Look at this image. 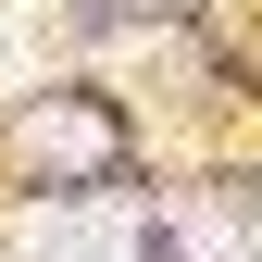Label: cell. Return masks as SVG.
Returning <instances> with one entry per match:
<instances>
[{
  "instance_id": "3957f363",
  "label": "cell",
  "mask_w": 262,
  "mask_h": 262,
  "mask_svg": "<svg viewBox=\"0 0 262 262\" xmlns=\"http://www.w3.org/2000/svg\"><path fill=\"white\" fill-rule=\"evenodd\" d=\"M25 150H38L50 175H100V150H113V138H100V113H75V100H62V113L25 125Z\"/></svg>"
},
{
  "instance_id": "277c9868",
  "label": "cell",
  "mask_w": 262,
  "mask_h": 262,
  "mask_svg": "<svg viewBox=\"0 0 262 262\" xmlns=\"http://www.w3.org/2000/svg\"><path fill=\"white\" fill-rule=\"evenodd\" d=\"M38 75V25H25V0H0V88Z\"/></svg>"
},
{
  "instance_id": "7a4b0ae2",
  "label": "cell",
  "mask_w": 262,
  "mask_h": 262,
  "mask_svg": "<svg viewBox=\"0 0 262 262\" xmlns=\"http://www.w3.org/2000/svg\"><path fill=\"white\" fill-rule=\"evenodd\" d=\"M175 262H262V212H237V200H187Z\"/></svg>"
},
{
  "instance_id": "6da1fadb",
  "label": "cell",
  "mask_w": 262,
  "mask_h": 262,
  "mask_svg": "<svg viewBox=\"0 0 262 262\" xmlns=\"http://www.w3.org/2000/svg\"><path fill=\"white\" fill-rule=\"evenodd\" d=\"M25 262H138V212L125 200H38L25 212Z\"/></svg>"
}]
</instances>
